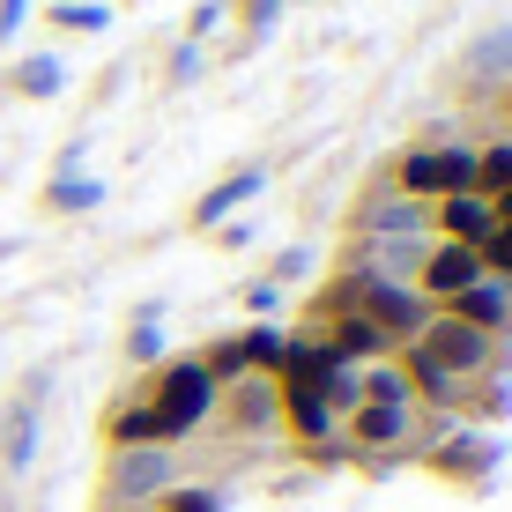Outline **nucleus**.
Returning <instances> with one entry per match:
<instances>
[{
	"mask_svg": "<svg viewBox=\"0 0 512 512\" xmlns=\"http://www.w3.org/2000/svg\"><path fill=\"white\" fill-rule=\"evenodd\" d=\"M193 75H201V45H179L171 52V82H193Z\"/></svg>",
	"mask_w": 512,
	"mask_h": 512,
	"instance_id": "473e14b6",
	"label": "nucleus"
},
{
	"mask_svg": "<svg viewBox=\"0 0 512 512\" xmlns=\"http://www.w3.org/2000/svg\"><path fill=\"white\" fill-rule=\"evenodd\" d=\"M156 512H223V490L216 483H171L156 498Z\"/></svg>",
	"mask_w": 512,
	"mask_h": 512,
	"instance_id": "5701e85b",
	"label": "nucleus"
},
{
	"mask_svg": "<svg viewBox=\"0 0 512 512\" xmlns=\"http://www.w3.org/2000/svg\"><path fill=\"white\" fill-rule=\"evenodd\" d=\"M8 97H23V104L67 97V60L60 52H23V60L8 67Z\"/></svg>",
	"mask_w": 512,
	"mask_h": 512,
	"instance_id": "dca6fc26",
	"label": "nucleus"
},
{
	"mask_svg": "<svg viewBox=\"0 0 512 512\" xmlns=\"http://www.w3.org/2000/svg\"><path fill=\"white\" fill-rule=\"evenodd\" d=\"M171 349H164V320H134L127 327V364H164Z\"/></svg>",
	"mask_w": 512,
	"mask_h": 512,
	"instance_id": "a878e982",
	"label": "nucleus"
},
{
	"mask_svg": "<svg viewBox=\"0 0 512 512\" xmlns=\"http://www.w3.org/2000/svg\"><path fill=\"white\" fill-rule=\"evenodd\" d=\"M498 231H512V193H498Z\"/></svg>",
	"mask_w": 512,
	"mask_h": 512,
	"instance_id": "72a5a7b5",
	"label": "nucleus"
},
{
	"mask_svg": "<svg viewBox=\"0 0 512 512\" xmlns=\"http://www.w3.org/2000/svg\"><path fill=\"white\" fill-rule=\"evenodd\" d=\"M461 416H468V423H483V431H498V423H512V372H483V379L468 386Z\"/></svg>",
	"mask_w": 512,
	"mask_h": 512,
	"instance_id": "f3484780",
	"label": "nucleus"
},
{
	"mask_svg": "<svg viewBox=\"0 0 512 512\" xmlns=\"http://www.w3.org/2000/svg\"><path fill=\"white\" fill-rule=\"evenodd\" d=\"M357 401H386V409H416V394H409V372H401L394 357H379V364H357Z\"/></svg>",
	"mask_w": 512,
	"mask_h": 512,
	"instance_id": "6ab92c4d",
	"label": "nucleus"
},
{
	"mask_svg": "<svg viewBox=\"0 0 512 512\" xmlns=\"http://www.w3.org/2000/svg\"><path fill=\"white\" fill-rule=\"evenodd\" d=\"M475 275H483V253H468V245L431 238V245H423V268H416V297L438 312V305H453V297H461Z\"/></svg>",
	"mask_w": 512,
	"mask_h": 512,
	"instance_id": "9d476101",
	"label": "nucleus"
},
{
	"mask_svg": "<svg viewBox=\"0 0 512 512\" xmlns=\"http://www.w3.org/2000/svg\"><path fill=\"white\" fill-rule=\"evenodd\" d=\"M149 512H156V505H149Z\"/></svg>",
	"mask_w": 512,
	"mask_h": 512,
	"instance_id": "4c0bfd02",
	"label": "nucleus"
},
{
	"mask_svg": "<svg viewBox=\"0 0 512 512\" xmlns=\"http://www.w3.org/2000/svg\"><path fill=\"white\" fill-rule=\"evenodd\" d=\"M30 23V0H0V38H23Z\"/></svg>",
	"mask_w": 512,
	"mask_h": 512,
	"instance_id": "2f4dec72",
	"label": "nucleus"
},
{
	"mask_svg": "<svg viewBox=\"0 0 512 512\" xmlns=\"http://www.w3.org/2000/svg\"><path fill=\"white\" fill-rule=\"evenodd\" d=\"M0 512H15V505H8V490H0Z\"/></svg>",
	"mask_w": 512,
	"mask_h": 512,
	"instance_id": "c9c22d12",
	"label": "nucleus"
},
{
	"mask_svg": "<svg viewBox=\"0 0 512 512\" xmlns=\"http://www.w3.org/2000/svg\"><path fill=\"white\" fill-rule=\"evenodd\" d=\"M141 401L156 409V431H164V446H186L193 431H208V423H216L223 386L208 379L201 349H193V357H164V364H156V379H149V394H141Z\"/></svg>",
	"mask_w": 512,
	"mask_h": 512,
	"instance_id": "f03ea898",
	"label": "nucleus"
},
{
	"mask_svg": "<svg viewBox=\"0 0 512 512\" xmlns=\"http://www.w3.org/2000/svg\"><path fill=\"white\" fill-rule=\"evenodd\" d=\"M282 431L297 438V453L327 446V438H342V416H334L327 394H297V386H282Z\"/></svg>",
	"mask_w": 512,
	"mask_h": 512,
	"instance_id": "4468645a",
	"label": "nucleus"
},
{
	"mask_svg": "<svg viewBox=\"0 0 512 512\" xmlns=\"http://www.w3.org/2000/svg\"><path fill=\"white\" fill-rule=\"evenodd\" d=\"M461 75H468V82H483V90H490V82H512V30H490L483 45H468Z\"/></svg>",
	"mask_w": 512,
	"mask_h": 512,
	"instance_id": "aec40b11",
	"label": "nucleus"
},
{
	"mask_svg": "<svg viewBox=\"0 0 512 512\" xmlns=\"http://www.w3.org/2000/svg\"><path fill=\"white\" fill-rule=\"evenodd\" d=\"M216 416L231 423L238 438H268V431H282V386H275L268 372H245L238 386H223Z\"/></svg>",
	"mask_w": 512,
	"mask_h": 512,
	"instance_id": "1a4fd4ad",
	"label": "nucleus"
},
{
	"mask_svg": "<svg viewBox=\"0 0 512 512\" xmlns=\"http://www.w3.org/2000/svg\"><path fill=\"white\" fill-rule=\"evenodd\" d=\"M208 238H216V245H223V253H245V245H253L260 231H253V216H245V223L231 216V223H216V231H208Z\"/></svg>",
	"mask_w": 512,
	"mask_h": 512,
	"instance_id": "c756f323",
	"label": "nucleus"
},
{
	"mask_svg": "<svg viewBox=\"0 0 512 512\" xmlns=\"http://www.w3.org/2000/svg\"><path fill=\"white\" fill-rule=\"evenodd\" d=\"M349 238H431V201H409L401 186H364L349 208Z\"/></svg>",
	"mask_w": 512,
	"mask_h": 512,
	"instance_id": "0eeeda50",
	"label": "nucleus"
},
{
	"mask_svg": "<svg viewBox=\"0 0 512 512\" xmlns=\"http://www.w3.org/2000/svg\"><path fill=\"white\" fill-rule=\"evenodd\" d=\"M282 8H290V0H282Z\"/></svg>",
	"mask_w": 512,
	"mask_h": 512,
	"instance_id": "e433bc0d",
	"label": "nucleus"
},
{
	"mask_svg": "<svg viewBox=\"0 0 512 512\" xmlns=\"http://www.w3.org/2000/svg\"><path fill=\"white\" fill-rule=\"evenodd\" d=\"M416 342L431 349V357L446 364L453 379H483V372H498V334H483V327L453 320V312H431V327H423Z\"/></svg>",
	"mask_w": 512,
	"mask_h": 512,
	"instance_id": "6e6552de",
	"label": "nucleus"
},
{
	"mask_svg": "<svg viewBox=\"0 0 512 512\" xmlns=\"http://www.w3.org/2000/svg\"><path fill=\"white\" fill-rule=\"evenodd\" d=\"M112 23V8H104V0H60V8H52V30H104Z\"/></svg>",
	"mask_w": 512,
	"mask_h": 512,
	"instance_id": "b1692460",
	"label": "nucleus"
},
{
	"mask_svg": "<svg viewBox=\"0 0 512 512\" xmlns=\"http://www.w3.org/2000/svg\"><path fill=\"white\" fill-rule=\"evenodd\" d=\"M409 461H423L453 490H490V475L505 468V438L483 431V423H468V416H416Z\"/></svg>",
	"mask_w": 512,
	"mask_h": 512,
	"instance_id": "f257e3e1",
	"label": "nucleus"
},
{
	"mask_svg": "<svg viewBox=\"0 0 512 512\" xmlns=\"http://www.w3.org/2000/svg\"><path fill=\"white\" fill-rule=\"evenodd\" d=\"M45 208L52 216H90V208H104V179H90V171H52Z\"/></svg>",
	"mask_w": 512,
	"mask_h": 512,
	"instance_id": "a211bd4d",
	"label": "nucleus"
},
{
	"mask_svg": "<svg viewBox=\"0 0 512 512\" xmlns=\"http://www.w3.org/2000/svg\"><path fill=\"white\" fill-rule=\"evenodd\" d=\"M409 201H446V193H475V141H409L386 171Z\"/></svg>",
	"mask_w": 512,
	"mask_h": 512,
	"instance_id": "20e7f679",
	"label": "nucleus"
},
{
	"mask_svg": "<svg viewBox=\"0 0 512 512\" xmlns=\"http://www.w3.org/2000/svg\"><path fill=\"white\" fill-rule=\"evenodd\" d=\"M127 446H164L156 409H149L141 394H119L112 409H104V453H127Z\"/></svg>",
	"mask_w": 512,
	"mask_h": 512,
	"instance_id": "2eb2a0df",
	"label": "nucleus"
},
{
	"mask_svg": "<svg viewBox=\"0 0 512 512\" xmlns=\"http://www.w3.org/2000/svg\"><path fill=\"white\" fill-rule=\"evenodd\" d=\"M483 275H498V282H512V231H498L483 245Z\"/></svg>",
	"mask_w": 512,
	"mask_h": 512,
	"instance_id": "c85d7f7f",
	"label": "nucleus"
},
{
	"mask_svg": "<svg viewBox=\"0 0 512 512\" xmlns=\"http://www.w3.org/2000/svg\"><path fill=\"white\" fill-rule=\"evenodd\" d=\"M431 238L483 253V245L498 238V201H490V193H446V201H431Z\"/></svg>",
	"mask_w": 512,
	"mask_h": 512,
	"instance_id": "9b49d317",
	"label": "nucleus"
},
{
	"mask_svg": "<svg viewBox=\"0 0 512 512\" xmlns=\"http://www.w3.org/2000/svg\"><path fill=\"white\" fill-rule=\"evenodd\" d=\"M45 401H52V364H30L0 401V475H30L38 468V438H45Z\"/></svg>",
	"mask_w": 512,
	"mask_h": 512,
	"instance_id": "39448f33",
	"label": "nucleus"
},
{
	"mask_svg": "<svg viewBox=\"0 0 512 512\" xmlns=\"http://www.w3.org/2000/svg\"><path fill=\"white\" fill-rule=\"evenodd\" d=\"M305 275H312V253H305V245H282L275 268H268V282H275V290H290V282H305Z\"/></svg>",
	"mask_w": 512,
	"mask_h": 512,
	"instance_id": "bb28decb",
	"label": "nucleus"
},
{
	"mask_svg": "<svg viewBox=\"0 0 512 512\" xmlns=\"http://www.w3.org/2000/svg\"><path fill=\"white\" fill-rule=\"evenodd\" d=\"M231 15H238L245 45H260V38H268V30L282 23V0H231Z\"/></svg>",
	"mask_w": 512,
	"mask_h": 512,
	"instance_id": "393cba45",
	"label": "nucleus"
},
{
	"mask_svg": "<svg viewBox=\"0 0 512 512\" xmlns=\"http://www.w3.org/2000/svg\"><path fill=\"white\" fill-rule=\"evenodd\" d=\"M275 305H282V290H275L268 275H260V282H245V312H253V320H275Z\"/></svg>",
	"mask_w": 512,
	"mask_h": 512,
	"instance_id": "cd10ccee",
	"label": "nucleus"
},
{
	"mask_svg": "<svg viewBox=\"0 0 512 512\" xmlns=\"http://www.w3.org/2000/svg\"><path fill=\"white\" fill-rule=\"evenodd\" d=\"M320 305H349V312H364V320H372L394 349H401V342H416V334L431 327V305L416 297V282H379V275H364V268H342Z\"/></svg>",
	"mask_w": 512,
	"mask_h": 512,
	"instance_id": "7ed1b4c3",
	"label": "nucleus"
},
{
	"mask_svg": "<svg viewBox=\"0 0 512 512\" xmlns=\"http://www.w3.org/2000/svg\"><path fill=\"white\" fill-rule=\"evenodd\" d=\"M438 312H453V320H468V327H483V334H512V282H498V275H475L453 305H438Z\"/></svg>",
	"mask_w": 512,
	"mask_h": 512,
	"instance_id": "ddd939ff",
	"label": "nucleus"
},
{
	"mask_svg": "<svg viewBox=\"0 0 512 512\" xmlns=\"http://www.w3.org/2000/svg\"><path fill=\"white\" fill-rule=\"evenodd\" d=\"M475 193H512V134H498V141H475Z\"/></svg>",
	"mask_w": 512,
	"mask_h": 512,
	"instance_id": "4be33fe9",
	"label": "nucleus"
},
{
	"mask_svg": "<svg viewBox=\"0 0 512 512\" xmlns=\"http://www.w3.org/2000/svg\"><path fill=\"white\" fill-rule=\"evenodd\" d=\"M8 253H15V245H8V238H0V260H8Z\"/></svg>",
	"mask_w": 512,
	"mask_h": 512,
	"instance_id": "f704fd0d",
	"label": "nucleus"
},
{
	"mask_svg": "<svg viewBox=\"0 0 512 512\" xmlns=\"http://www.w3.org/2000/svg\"><path fill=\"white\" fill-rule=\"evenodd\" d=\"M223 15H231V0H201V8H193V23H186V45H193V38H208Z\"/></svg>",
	"mask_w": 512,
	"mask_h": 512,
	"instance_id": "7c9ffc66",
	"label": "nucleus"
},
{
	"mask_svg": "<svg viewBox=\"0 0 512 512\" xmlns=\"http://www.w3.org/2000/svg\"><path fill=\"white\" fill-rule=\"evenodd\" d=\"M260 186H268V164H238V171H223V179L216 186H208L201 193V201H193V231H216V223H231L238 216V208H253V193Z\"/></svg>",
	"mask_w": 512,
	"mask_h": 512,
	"instance_id": "f8f14e48",
	"label": "nucleus"
},
{
	"mask_svg": "<svg viewBox=\"0 0 512 512\" xmlns=\"http://www.w3.org/2000/svg\"><path fill=\"white\" fill-rule=\"evenodd\" d=\"M171 483H186V475H179V453H171V446L104 453V505H112V512H149Z\"/></svg>",
	"mask_w": 512,
	"mask_h": 512,
	"instance_id": "423d86ee",
	"label": "nucleus"
},
{
	"mask_svg": "<svg viewBox=\"0 0 512 512\" xmlns=\"http://www.w3.org/2000/svg\"><path fill=\"white\" fill-rule=\"evenodd\" d=\"M238 342H245V364H253V372H282V349H290V327H275V320H245L238 327Z\"/></svg>",
	"mask_w": 512,
	"mask_h": 512,
	"instance_id": "412c9836",
	"label": "nucleus"
}]
</instances>
